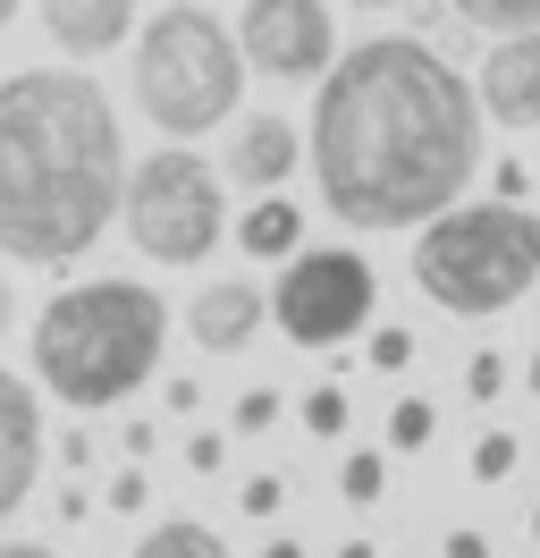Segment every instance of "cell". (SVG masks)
<instances>
[{"mask_svg": "<svg viewBox=\"0 0 540 558\" xmlns=\"http://www.w3.org/2000/svg\"><path fill=\"white\" fill-rule=\"evenodd\" d=\"M304 432H321V440L346 432V389H312V398H304Z\"/></svg>", "mask_w": 540, "mask_h": 558, "instance_id": "21", "label": "cell"}, {"mask_svg": "<svg viewBox=\"0 0 540 558\" xmlns=\"http://www.w3.org/2000/svg\"><path fill=\"white\" fill-rule=\"evenodd\" d=\"M169 339V305L144 279H85L60 288L34 322V373L60 407H119L152 381Z\"/></svg>", "mask_w": 540, "mask_h": 558, "instance_id": "3", "label": "cell"}, {"mask_svg": "<svg viewBox=\"0 0 540 558\" xmlns=\"http://www.w3.org/2000/svg\"><path fill=\"white\" fill-rule=\"evenodd\" d=\"M135 26V0H42V35L60 43L68 60H101L119 51Z\"/></svg>", "mask_w": 540, "mask_h": 558, "instance_id": "12", "label": "cell"}, {"mask_svg": "<svg viewBox=\"0 0 540 558\" xmlns=\"http://www.w3.org/2000/svg\"><path fill=\"white\" fill-rule=\"evenodd\" d=\"M447 9H456V17H465V26H540V0H447Z\"/></svg>", "mask_w": 540, "mask_h": 558, "instance_id": "16", "label": "cell"}, {"mask_svg": "<svg viewBox=\"0 0 540 558\" xmlns=\"http://www.w3.org/2000/svg\"><path fill=\"white\" fill-rule=\"evenodd\" d=\"M0 26H17V0H0Z\"/></svg>", "mask_w": 540, "mask_h": 558, "instance_id": "33", "label": "cell"}, {"mask_svg": "<svg viewBox=\"0 0 540 558\" xmlns=\"http://www.w3.org/2000/svg\"><path fill=\"white\" fill-rule=\"evenodd\" d=\"M236 245H245V254H270V263H287V254L304 245V211L287 204V195H262V204L236 220Z\"/></svg>", "mask_w": 540, "mask_h": 558, "instance_id": "14", "label": "cell"}, {"mask_svg": "<svg viewBox=\"0 0 540 558\" xmlns=\"http://www.w3.org/2000/svg\"><path fill=\"white\" fill-rule=\"evenodd\" d=\"M0 558H51L42 542H0Z\"/></svg>", "mask_w": 540, "mask_h": 558, "instance_id": "29", "label": "cell"}, {"mask_svg": "<svg viewBox=\"0 0 540 558\" xmlns=\"http://www.w3.org/2000/svg\"><path fill=\"white\" fill-rule=\"evenodd\" d=\"M296 161H304V136L287 128V119H270V110H262V119H245V128H236L229 178L245 186V195H270V186L296 170Z\"/></svg>", "mask_w": 540, "mask_h": 558, "instance_id": "13", "label": "cell"}, {"mask_svg": "<svg viewBox=\"0 0 540 558\" xmlns=\"http://www.w3.org/2000/svg\"><path fill=\"white\" fill-rule=\"evenodd\" d=\"M405 364H414V330H397V322L371 330V373H405Z\"/></svg>", "mask_w": 540, "mask_h": 558, "instance_id": "20", "label": "cell"}, {"mask_svg": "<svg viewBox=\"0 0 540 558\" xmlns=\"http://www.w3.org/2000/svg\"><path fill=\"white\" fill-rule=\"evenodd\" d=\"M380 490H389V465H380L371 449H355V457H346V474H338V499H346V508H371Z\"/></svg>", "mask_w": 540, "mask_h": 558, "instance_id": "17", "label": "cell"}, {"mask_svg": "<svg viewBox=\"0 0 540 558\" xmlns=\"http://www.w3.org/2000/svg\"><path fill=\"white\" fill-rule=\"evenodd\" d=\"M119 220H127L135 254H152V263H211V245L229 229V195H220V170L186 153V136L152 153V161H135V178L119 186Z\"/></svg>", "mask_w": 540, "mask_h": 558, "instance_id": "6", "label": "cell"}, {"mask_svg": "<svg viewBox=\"0 0 540 558\" xmlns=\"http://www.w3.org/2000/svg\"><path fill=\"white\" fill-rule=\"evenodd\" d=\"M380 279L355 245H296L287 271L270 279V322L296 339V348H346L371 322Z\"/></svg>", "mask_w": 540, "mask_h": 558, "instance_id": "7", "label": "cell"}, {"mask_svg": "<svg viewBox=\"0 0 540 558\" xmlns=\"http://www.w3.org/2000/svg\"><path fill=\"white\" fill-rule=\"evenodd\" d=\"M279 499H287V483H279V474H254V483H245V517H279Z\"/></svg>", "mask_w": 540, "mask_h": 558, "instance_id": "25", "label": "cell"}, {"mask_svg": "<svg viewBox=\"0 0 540 558\" xmlns=\"http://www.w3.org/2000/svg\"><path fill=\"white\" fill-rule=\"evenodd\" d=\"M355 9H397V0H355Z\"/></svg>", "mask_w": 540, "mask_h": 558, "instance_id": "34", "label": "cell"}, {"mask_svg": "<svg viewBox=\"0 0 540 558\" xmlns=\"http://www.w3.org/2000/svg\"><path fill=\"white\" fill-rule=\"evenodd\" d=\"M262 322H270V288H245V279H211V288H195V305H186V330L211 355H245Z\"/></svg>", "mask_w": 540, "mask_h": 558, "instance_id": "11", "label": "cell"}, {"mask_svg": "<svg viewBox=\"0 0 540 558\" xmlns=\"http://www.w3.org/2000/svg\"><path fill=\"white\" fill-rule=\"evenodd\" d=\"M186 465H195V474H220V465H229V440H220V432H195V440H186Z\"/></svg>", "mask_w": 540, "mask_h": 558, "instance_id": "24", "label": "cell"}, {"mask_svg": "<svg viewBox=\"0 0 540 558\" xmlns=\"http://www.w3.org/2000/svg\"><path fill=\"white\" fill-rule=\"evenodd\" d=\"M515 465H524L515 432H481V440H472V483H506Z\"/></svg>", "mask_w": 540, "mask_h": 558, "instance_id": "18", "label": "cell"}, {"mask_svg": "<svg viewBox=\"0 0 540 558\" xmlns=\"http://www.w3.org/2000/svg\"><path fill=\"white\" fill-rule=\"evenodd\" d=\"M414 288L439 314L490 322L524 288H540V220L524 204H439L414 220Z\"/></svg>", "mask_w": 540, "mask_h": 558, "instance_id": "4", "label": "cell"}, {"mask_svg": "<svg viewBox=\"0 0 540 558\" xmlns=\"http://www.w3.org/2000/svg\"><path fill=\"white\" fill-rule=\"evenodd\" d=\"M532 542H540V508H532Z\"/></svg>", "mask_w": 540, "mask_h": 558, "instance_id": "36", "label": "cell"}, {"mask_svg": "<svg viewBox=\"0 0 540 558\" xmlns=\"http://www.w3.org/2000/svg\"><path fill=\"white\" fill-rule=\"evenodd\" d=\"M9 322H17V305H9V279H0V339H9Z\"/></svg>", "mask_w": 540, "mask_h": 558, "instance_id": "30", "label": "cell"}, {"mask_svg": "<svg viewBox=\"0 0 540 558\" xmlns=\"http://www.w3.org/2000/svg\"><path fill=\"white\" fill-rule=\"evenodd\" d=\"M279 423V389H245L236 398V432H270Z\"/></svg>", "mask_w": 540, "mask_h": 558, "instance_id": "22", "label": "cell"}, {"mask_svg": "<svg viewBox=\"0 0 540 558\" xmlns=\"http://www.w3.org/2000/svg\"><path fill=\"white\" fill-rule=\"evenodd\" d=\"M431 432H439V407L431 398H405L389 415V449H431Z\"/></svg>", "mask_w": 540, "mask_h": 558, "instance_id": "19", "label": "cell"}, {"mask_svg": "<svg viewBox=\"0 0 540 558\" xmlns=\"http://www.w3.org/2000/svg\"><path fill=\"white\" fill-rule=\"evenodd\" d=\"M481 161V102L447 51L414 35H371L321 69L312 178L346 229H414L456 204Z\"/></svg>", "mask_w": 540, "mask_h": 558, "instance_id": "1", "label": "cell"}, {"mask_svg": "<svg viewBox=\"0 0 540 558\" xmlns=\"http://www.w3.org/2000/svg\"><path fill=\"white\" fill-rule=\"evenodd\" d=\"M262 558H304V542H270V550Z\"/></svg>", "mask_w": 540, "mask_h": 558, "instance_id": "31", "label": "cell"}, {"mask_svg": "<svg viewBox=\"0 0 540 558\" xmlns=\"http://www.w3.org/2000/svg\"><path fill=\"white\" fill-rule=\"evenodd\" d=\"M119 186H127V144L94 76H0V254L76 263L119 220Z\"/></svg>", "mask_w": 540, "mask_h": 558, "instance_id": "2", "label": "cell"}, {"mask_svg": "<svg viewBox=\"0 0 540 558\" xmlns=\"http://www.w3.org/2000/svg\"><path fill=\"white\" fill-rule=\"evenodd\" d=\"M135 558H229V542H220L211 524H195V517H169V524H152V533L135 542Z\"/></svg>", "mask_w": 540, "mask_h": 558, "instance_id": "15", "label": "cell"}, {"mask_svg": "<svg viewBox=\"0 0 540 558\" xmlns=\"http://www.w3.org/2000/svg\"><path fill=\"white\" fill-rule=\"evenodd\" d=\"M236 51H245V69L296 85V76H321L338 60V17L330 0H245Z\"/></svg>", "mask_w": 540, "mask_h": 558, "instance_id": "8", "label": "cell"}, {"mask_svg": "<svg viewBox=\"0 0 540 558\" xmlns=\"http://www.w3.org/2000/svg\"><path fill=\"white\" fill-rule=\"evenodd\" d=\"M338 558H371V542H346V550H338Z\"/></svg>", "mask_w": 540, "mask_h": 558, "instance_id": "32", "label": "cell"}, {"mask_svg": "<svg viewBox=\"0 0 540 558\" xmlns=\"http://www.w3.org/2000/svg\"><path fill=\"white\" fill-rule=\"evenodd\" d=\"M524 186H532V170H515V161H499V195H506V204H524Z\"/></svg>", "mask_w": 540, "mask_h": 558, "instance_id": "27", "label": "cell"}, {"mask_svg": "<svg viewBox=\"0 0 540 558\" xmlns=\"http://www.w3.org/2000/svg\"><path fill=\"white\" fill-rule=\"evenodd\" d=\"M34 474H42V415H34V389L0 373V524L26 508Z\"/></svg>", "mask_w": 540, "mask_h": 558, "instance_id": "10", "label": "cell"}, {"mask_svg": "<svg viewBox=\"0 0 540 558\" xmlns=\"http://www.w3.org/2000/svg\"><path fill=\"white\" fill-rule=\"evenodd\" d=\"M472 102L490 110L499 128H540V26H506V35L490 43Z\"/></svg>", "mask_w": 540, "mask_h": 558, "instance_id": "9", "label": "cell"}, {"mask_svg": "<svg viewBox=\"0 0 540 558\" xmlns=\"http://www.w3.org/2000/svg\"><path fill=\"white\" fill-rule=\"evenodd\" d=\"M532 389H540V355H532Z\"/></svg>", "mask_w": 540, "mask_h": 558, "instance_id": "35", "label": "cell"}, {"mask_svg": "<svg viewBox=\"0 0 540 558\" xmlns=\"http://www.w3.org/2000/svg\"><path fill=\"white\" fill-rule=\"evenodd\" d=\"M236 76L245 51L211 9H161L144 35H135V102L161 136H202L236 110Z\"/></svg>", "mask_w": 540, "mask_h": 558, "instance_id": "5", "label": "cell"}, {"mask_svg": "<svg viewBox=\"0 0 540 558\" xmlns=\"http://www.w3.org/2000/svg\"><path fill=\"white\" fill-rule=\"evenodd\" d=\"M465 389L481 398V407H490V398L506 389V364H499V355H472V364H465Z\"/></svg>", "mask_w": 540, "mask_h": 558, "instance_id": "23", "label": "cell"}, {"mask_svg": "<svg viewBox=\"0 0 540 558\" xmlns=\"http://www.w3.org/2000/svg\"><path fill=\"white\" fill-rule=\"evenodd\" d=\"M447 558H490V542H481V533L465 524V533H447Z\"/></svg>", "mask_w": 540, "mask_h": 558, "instance_id": "28", "label": "cell"}, {"mask_svg": "<svg viewBox=\"0 0 540 558\" xmlns=\"http://www.w3.org/2000/svg\"><path fill=\"white\" fill-rule=\"evenodd\" d=\"M110 508H119V517H135V508H144V474H135V465L110 483Z\"/></svg>", "mask_w": 540, "mask_h": 558, "instance_id": "26", "label": "cell"}]
</instances>
